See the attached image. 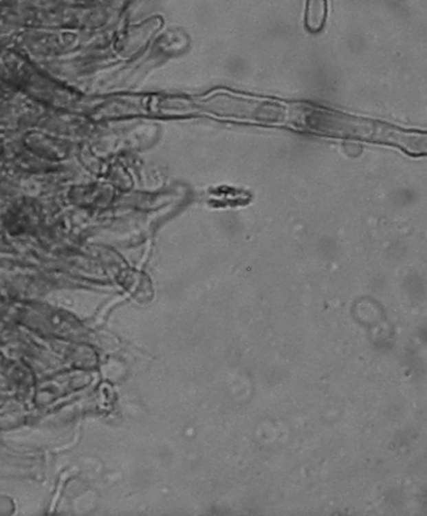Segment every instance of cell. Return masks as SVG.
<instances>
[{
  "label": "cell",
  "mask_w": 427,
  "mask_h": 516,
  "mask_svg": "<svg viewBox=\"0 0 427 516\" xmlns=\"http://www.w3.org/2000/svg\"><path fill=\"white\" fill-rule=\"evenodd\" d=\"M298 119L306 129L322 136L380 144L400 149L407 155L427 156V131L405 129L391 122L353 116L330 109L307 108L300 110Z\"/></svg>",
  "instance_id": "1"
}]
</instances>
